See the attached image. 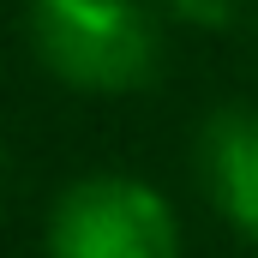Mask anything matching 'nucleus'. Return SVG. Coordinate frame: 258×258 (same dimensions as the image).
<instances>
[{
    "instance_id": "2",
    "label": "nucleus",
    "mask_w": 258,
    "mask_h": 258,
    "mask_svg": "<svg viewBox=\"0 0 258 258\" xmlns=\"http://www.w3.org/2000/svg\"><path fill=\"white\" fill-rule=\"evenodd\" d=\"M48 258H180V216L144 174L96 168L48 204Z\"/></svg>"
},
{
    "instance_id": "3",
    "label": "nucleus",
    "mask_w": 258,
    "mask_h": 258,
    "mask_svg": "<svg viewBox=\"0 0 258 258\" xmlns=\"http://www.w3.org/2000/svg\"><path fill=\"white\" fill-rule=\"evenodd\" d=\"M198 186L234 234L258 246V108H216L198 126Z\"/></svg>"
},
{
    "instance_id": "5",
    "label": "nucleus",
    "mask_w": 258,
    "mask_h": 258,
    "mask_svg": "<svg viewBox=\"0 0 258 258\" xmlns=\"http://www.w3.org/2000/svg\"><path fill=\"white\" fill-rule=\"evenodd\" d=\"M0 186H6V138H0Z\"/></svg>"
},
{
    "instance_id": "1",
    "label": "nucleus",
    "mask_w": 258,
    "mask_h": 258,
    "mask_svg": "<svg viewBox=\"0 0 258 258\" xmlns=\"http://www.w3.org/2000/svg\"><path fill=\"white\" fill-rule=\"evenodd\" d=\"M30 54L84 96H138L162 78V12L150 0H30Z\"/></svg>"
},
{
    "instance_id": "4",
    "label": "nucleus",
    "mask_w": 258,
    "mask_h": 258,
    "mask_svg": "<svg viewBox=\"0 0 258 258\" xmlns=\"http://www.w3.org/2000/svg\"><path fill=\"white\" fill-rule=\"evenodd\" d=\"M162 12L192 24V30H222V24H234L246 12V0H162Z\"/></svg>"
}]
</instances>
